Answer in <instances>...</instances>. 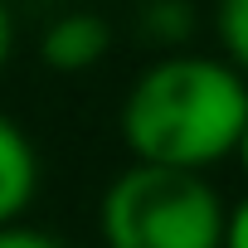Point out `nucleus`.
Returning a JSON list of instances; mask_svg holds the SVG:
<instances>
[{"mask_svg":"<svg viewBox=\"0 0 248 248\" xmlns=\"http://www.w3.org/2000/svg\"><path fill=\"white\" fill-rule=\"evenodd\" d=\"M248 122V78L214 54L170 49L137 73L122 97V141L132 161L209 170Z\"/></svg>","mask_w":248,"mask_h":248,"instance_id":"obj_1","label":"nucleus"},{"mask_svg":"<svg viewBox=\"0 0 248 248\" xmlns=\"http://www.w3.org/2000/svg\"><path fill=\"white\" fill-rule=\"evenodd\" d=\"M224 200L204 170L127 166L97 200V233L107 248H219Z\"/></svg>","mask_w":248,"mask_h":248,"instance_id":"obj_2","label":"nucleus"},{"mask_svg":"<svg viewBox=\"0 0 248 248\" xmlns=\"http://www.w3.org/2000/svg\"><path fill=\"white\" fill-rule=\"evenodd\" d=\"M107 49H112V25L102 15H88V10L59 15L39 34V59L54 73H88L93 63L107 59Z\"/></svg>","mask_w":248,"mask_h":248,"instance_id":"obj_3","label":"nucleus"},{"mask_svg":"<svg viewBox=\"0 0 248 248\" xmlns=\"http://www.w3.org/2000/svg\"><path fill=\"white\" fill-rule=\"evenodd\" d=\"M39 195V151L15 117L0 112V224L30 214Z\"/></svg>","mask_w":248,"mask_h":248,"instance_id":"obj_4","label":"nucleus"},{"mask_svg":"<svg viewBox=\"0 0 248 248\" xmlns=\"http://www.w3.org/2000/svg\"><path fill=\"white\" fill-rule=\"evenodd\" d=\"M141 34L170 54V49H180L195 34V10L185 5V0H151V5L141 10Z\"/></svg>","mask_w":248,"mask_h":248,"instance_id":"obj_5","label":"nucleus"},{"mask_svg":"<svg viewBox=\"0 0 248 248\" xmlns=\"http://www.w3.org/2000/svg\"><path fill=\"white\" fill-rule=\"evenodd\" d=\"M214 30H219L224 59L248 78V0H219L214 5Z\"/></svg>","mask_w":248,"mask_h":248,"instance_id":"obj_6","label":"nucleus"},{"mask_svg":"<svg viewBox=\"0 0 248 248\" xmlns=\"http://www.w3.org/2000/svg\"><path fill=\"white\" fill-rule=\"evenodd\" d=\"M0 248H68V243L49 229H34V224L15 219V224H0Z\"/></svg>","mask_w":248,"mask_h":248,"instance_id":"obj_7","label":"nucleus"},{"mask_svg":"<svg viewBox=\"0 0 248 248\" xmlns=\"http://www.w3.org/2000/svg\"><path fill=\"white\" fill-rule=\"evenodd\" d=\"M219 248H248V195L224 209V238H219Z\"/></svg>","mask_w":248,"mask_h":248,"instance_id":"obj_8","label":"nucleus"},{"mask_svg":"<svg viewBox=\"0 0 248 248\" xmlns=\"http://www.w3.org/2000/svg\"><path fill=\"white\" fill-rule=\"evenodd\" d=\"M10 54H15V20H10V10H5V0H0V73H5Z\"/></svg>","mask_w":248,"mask_h":248,"instance_id":"obj_9","label":"nucleus"},{"mask_svg":"<svg viewBox=\"0 0 248 248\" xmlns=\"http://www.w3.org/2000/svg\"><path fill=\"white\" fill-rule=\"evenodd\" d=\"M233 161H238V170H243V180H248V122H243V132H238V141H233V151H229Z\"/></svg>","mask_w":248,"mask_h":248,"instance_id":"obj_10","label":"nucleus"}]
</instances>
